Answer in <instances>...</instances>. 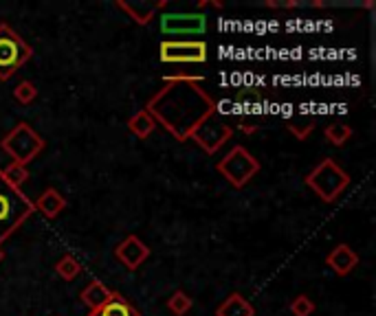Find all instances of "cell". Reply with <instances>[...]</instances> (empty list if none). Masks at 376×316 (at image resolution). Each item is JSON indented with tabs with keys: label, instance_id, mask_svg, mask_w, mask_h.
Instances as JSON below:
<instances>
[{
	"label": "cell",
	"instance_id": "cell-1",
	"mask_svg": "<svg viewBox=\"0 0 376 316\" xmlns=\"http://www.w3.org/2000/svg\"><path fill=\"white\" fill-rule=\"evenodd\" d=\"M145 110L157 125H163L179 143H185L200 123L218 112V105L196 82H165L147 99Z\"/></svg>",
	"mask_w": 376,
	"mask_h": 316
},
{
	"label": "cell",
	"instance_id": "cell-2",
	"mask_svg": "<svg viewBox=\"0 0 376 316\" xmlns=\"http://www.w3.org/2000/svg\"><path fill=\"white\" fill-rule=\"evenodd\" d=\"M350 182H352V176L335 158H323L304 176V184L325 204L339 200L341 194L350 187Z\"/></svg>",
	"mask_w": 376,
	"mask_h": 316
},
{
	"label": "cell",
	"instance_id": "cell-3",
	"mask_svg": "<svg viewBox=\"0 0 376 316\" xmlns=\"http://www.w3.org/2000/svg\"><path fill=\"white\" fill-rule=\"evenodd\" d=\"M36 214L33 202L22 189H14L0 174V248Z\"/></svg>",
	"mask_w": 376,
	"mask_h": 316
},
{
	"label": "cell",
	"instance_id": "cell-4",
	"mask_svg": "<svg viewBox=\"0 0 376 316\" xmlns=\"http://www.w3.org/2000/svg\"><path fill=\"white\" fill-rule=\"evenodd\" d=\"M44 147H46V141L24 121L16 123L5 135V139L0 141V149L11 158V163L24 165V167H29V163L36 161L44 152Z\"/></svg>",
	"mask_w": 376,
	"mask_h": 316
},
{
	"label": "cell",
	"instance_id": "cell-5",
	"mask_svg": "<svg viewBox=\"0 0 376 316\" xmlns=\"http://www.w3.org/2000/svg\"><path fill=\"white\" fill-rule=\"evenodd\" d=\"M31 58L33 46L11 24L0 22V82H9Z\"/></svg>",
	"mask_w": 376,
	"mask_h": 316
},
{
	"label": "cell",
	"instance_id": "cell-6",
	"mask_svg": "<svg viewBox=\"0 0 376 316\" xmlns=\"http://www.w3.org/2000/svg\"><path fill=\"white\" fill-rule=\"evenodd\" d=\"M260 169H262L260 161L244 145H234L216 163V172L236 189L246 187V184L260 174Z\"/></svg>",
	"mask_w": 376,
	"mask_h": 316
},
{
	"label": "cell",
	"instance_id": "cell-7",
	"mask_svg": "<svg viewBox=\"0 0 376 316\" xmlns=\"http://www.w3.org/2000/svg\"><path fill=\"white\" fill-rule=\"evenodd\" d=\"M209 58L207 42L203 40H163L159 44V60L163 64H205Z\"/></svg>",
	"mask_w": 376,
	"mask_h": 316
},
{
	"label": "cell",
	"instance_id": "cell-8",
	"mask_svg": "<svg viewBox=\"0 0 376 316\" xmlns=\"http://www.w3.org/2000/svg\"><path fill=\"white\" fill-rule=\"evenodd\" d=\"M231 137H234V127L229 123H224L218 117V112H214L192 132L189 141H194L205 154H216L222 145H227V141H231Z\"/></svg>",
	"mask_w": 376,
	"mask_h": 316
},
{
	"label": "cell",
	"instance_id": "cell-9",
	"mask_svg": "<svg viewBox=\"0 0 376 316\" xmlns=\"http://www.w3.org/2000/svg\"><path fill=\"white\" fill-rule=\"evenodd\" d=\"M161 31L167 36V40H174V36H203L207 31V16L200 11L163 14Z\"/></svg>",
	"mask_w": 376,
	"mask_h": 316
},
{
	"label": "cell",
	"instance_id": "cell-10",
	"mask_svg": "<svg viewBox=\"0 0 376 316\" xmlns=\"http://www.w3.org/2000/svg\"><path fill=\"white\" fill-rule=\"evenodd\" d=\"M150 246L141 240L139 235H128V237H123V240L117 244L115 248V257L123 263L125 268H128L130 273L139 270L141 268V263L150 257Z\"/></svg>",
	"mask_w": 376,
	"mask_h": 316
},
{
	"label": "cell",
	"instance_id": "cell-11",
	"mask_svg": "<svg viewBox=\"0 0 376 316\" xmlns=\"http://www.w3.org/2000/svg\"><path fill=\"white\" fill-rule=\"evenodd\" d=\"M325 266H328L337 277H348L359 266V253L350 244H337L328 255H325Z\"/></svg>",
	"mask_w": 376,
	"mask_h": 316
},
{
	"label": "cell",
	"instance_id": "cell-12",
	"mask_svg": "<svg viewBox=\"0 0 376 316\" xmlns=\"http://www.w3.org/2000/svg\"><path fill=\"white\" fill-rule=\"evenodd\" d=\"M115 5L128 14L137 24L145 26L157 18V11L167 9V0H159V3H125V0H117Z\"/></svg>",
	"mask_w": 376,
	"mask_h": 316
},
{
	"label": "cell",
	"instance_id": "cell-13",
	"mask_svg": "<svg viewBox=\"0 0 376 316\" xmlns=\"http://www.w3.org/2000/svg\"><path fill=\"white\" fill-rule=\"evenodd\" d=\"M66 198L56 189V187H46L40 196H38V200L33 202V209L38 211V214H42L46 220H56L62 211L66 209Z\"/></svg>",
	"mask_w": 376,
	"mask_h": 316
},
{
	"label": "cell",
	"instance_id": "cell-14",
	"mask_svg": "<svg viewBox=\"0 0 376 316\" xmlns=\"http://www.w3.org/2000/svg\"><path fill=\"white\" fill-rule=\"evenodd\" d=\"M113 290L104 283V281H99V279H95V281H90L82 293H80V299H82V303L90 310V312H99L102 310L110 299H113Z\"/></svg>",
	"mask_w": 376,
	"mask_h": 316
},
{
	"label": "cell",
	"instance_id": "cell-15",
	"mask_svg": "<svg viewBox=\"0 0 376 316\" xmlns=\"http://www.w3.org/2000/svg\"><path fill=\"white\" fill-rule=\"evenodd\" d=\"M216 316H256L254 303H249V299L240 293H231L216 307Z\"/></svg>",
	"mask_w": 376,
	"mask_h": 316
},
{
	"label": "cell",
	"instance_id": "cell-16",
	"mask_svg": "<svg viewBox=\"0 0 376 316\" xmlns=\"http://www.w3.org/2000/svg\"><path fill=\"white\" fill-rule=\"evenodd\" d=\"M128 130L132 132V135L141 141H145L147 137L155 135L157 130V121L152 119V115H150L145 108H141L139 112H135L130 119H128Z\"/></svg>",
	"mask_w": 376,
	"mask_h": 316
},
{
	"label": "cell",
	"instance_id": "cell-17",
	"mask_svg": "<svg viewBox=\"0 0 376 316\" xmlns=\"http://www.w3.org/2000/svg\"><path fill=\"white\" fill-rule=\"evenodd\" d=\"M95 314L97 316H141V312L130 301H125L119 293H115L113 299L99 312H95Z\"/></svg>",
	"mask_w": 376,
	"mask_h": 316
},
{
	"label": "cell",
	"instance_id": "cell-18",
	"mask_svg": "<svg viewBox=\"0 0 376 316\" xmlns=\"http://www.w3.org/2000/svg\"><path fill=\"white\" fill-rule=\"evenodd\" d=\"M352 135H355V130L343 121H333V123H328L323 127L325 141H328L330 145H335V147H343L350 139H352Z\"/></svg>",
	"mask_w": 376,
	"mask_h": 316
},
{
	"label": "cell",
	"instance_id": "cell-19",
	"mask_svg": "<svg viewBox=\"0 0 376 316\" xmlns=\"http://www.w3.org/2000/svg\"><path fill=\"white\" fill-rule=\"evenodd\" d=\"M56 275H58L60 279H64V281H75V279L82 275V263H80V259L75 257V255H70V253L62 255V257L56 261Z\"/></svg>",
	"mask_w": 376,
	"mask_h": 316
},
{
	"label": "cell",
	"instance_id": "cell-20",
	"mask_svg": "<svg viewBox=\"0 0 376 316\" xmlns=\"http://www.w3.org/2000/svg\"><path fill=\"white\" fill-rule=\"evenodd\" d=\"M165 307L174 314V316H187L194 307V299L185 293V290H174L169 295Z\"/></svg>",
	"mask_w": 376,
	"mask_h": 316
},
{
	"label": "cell",
	"instance_id": "cell-21",
	"mask_svg": "<svg viewBox=\"0 0 376 316\" xmlns=\"http://www.w3.org/2000/svg\"><path fill=\"white\" fill-rule=\"evenodd\" d=\"M315 127H317V123H315L313 117H293V119L286 121V130L297 141H306L313 135Z\"/></svg>",
	"mask_w": 376,
	"mask_h": 316
},
{
	"label": "cell",
	"instance_id": "cell-22",
	"mask_svg": "<svg viewBox=\"0 0 376 316\" xmlns=\"http://www.w3.org/2000/svg\"><path fill=\"white\" fill-rule=\"evenodd\" d=\"M0 174H3L5 182L11 184L14 189H22V184L29 180V167H24V165H18V163H9L5 169H0Z\"/></svg>",
	"mask_w": 376,
	"mask_h": 316
},
{
	"label": "cell",
	"instance_id": "cell-23",
	"mask_svg": "<svg viewBox=\"0 0 376 316\" xmlns=\"http://www.w3.org/2000/svg\"><path fill=\"white\" fill-rule=\"evenodd\" d=\"M14 99H16L20 105H31V103L38 99V88H36V84L29 82V79L20 82V84L14 88Z\"/></svg>",
	"mask_w": 376,
	"mask_h": 316
},
{
	"label": "cell",
	"instance_id": "cell-24",
	"mask_svg": "<svg viewBox=\"0 0 376 316\" xmlns=\"http://www.w3.org/2000/svg\"><path fill=\"white\" fill-rule=\"evenodd\" d=\"M288 310H291L293 316H313L315 310H317V305H315V301L308 295H297L288 303Z\"/></svg>",
	"mask_w": 376,
	"mask_h": 316
},
{
	"label": "cell",
	"instance_id": "cell-25",
	"mask_svg": "<svg viewBox=\"0 0 376 316\" xmlns=\"http://www.w3.org/2000/svg\"><path fill=\"white\" fill-rule=\"evenodd\" d=\"M264 99L262 90L260 88H240L236 95H234V101L240 103V105H256Z\"/></svg>",
	"mask_w": 376,
	"mask_h": 316
},
{
	"label": "cell",
	"instance_id": "cell-26",
	"mask_svg": "<svg viewBox=\"0 0 376 316\" xmlns=\"http://www.w3.org/2000/svg\"><path fill=\"white\" fill-rule=\"evenodd\" d=\"M165 82H196V84H203L205 77L200 73H189V70H174L163 75V84Z\"/></svg>",
	"mask_w": 376,
	"mask_h": 316
},
{
	"label": "cell",
	"instance_id": "cell-27",
	"mask_svg": "<svg viewBox=\"0 0 376 316\" xmlns=\"http://www.w3.org/2000/svg\"><path fill=\"white\" fill-rule=\"evenodd\" d=\"M260 127L256 123H240V132H244V135H256Z\"/></svg>",
	"mask_w": 376,
	"mask_h": 316
},
{
	"label": "cell",
	"instance_id": "cell-28",
	"mask_svg": "<svg viewBox=\"0 0 376 316\" xmlns=\"http://www.w3.org/2000/svg\"><path fill=\"white\" fill-rule=\"evenodd\" d=\"M3 259H5V251H3V248H0V261H3Z\"/></svg>",
	"mask_w": 376,
	"mask_h": 316
},
{
	"label": "cell",
	"instance_id": "cell-29",
	"mask_svg": "<svg viewBox=\"0 0 376 316\" xmlns=\"http://www.w3.org/2000/svg\"><path fill=\"white\" fill-rule=\"evenodd\" d=\"M86 316H97V314H95V312H88V314H86Z\"/></svg>",
	"mask_w": 376,
	"mask_h": 316
}]
</instances>
